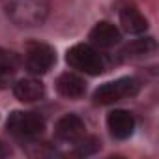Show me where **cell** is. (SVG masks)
<instances>
[{
  "mask_svg": "<svg viewBox=\"0 0 159 159\" xmlns=\"http://www.w3.org/2000/svg\"><path fill=\"white\" fill-rule=\"evenodd\" d=\"M4 11L15 26H39L49 15L47 0H4Z\"/></svg>",
  "mask_w": 159,
  "mask_h": 159,
  "instance_id": "cell-1",
  "label": "cell"
},
{
  "mask_svg": "<svg viewBox=\"0 0 159 159\" xmlns=\"http://www.w3.org/2000/svg\"><path fill=\"white\" fill-rule=\"evenodd\" d=\"M66 60H67V64L73 69H79V71L88 73V75H98V73H101L105 69V64H103L101 54L94 47H90L86 43L73 45L67 51Z\"/></svg>",
  "mask_w": 159,
  "mask_h": 159,
  "instance_id": "cell-2",
  "label": "cell"
},
{
  "mask_svg": "<svg viewBox=\"0 0 159 159\" xmlns=\"http://www.w3.org/2000/svg\"><path fill=\"white\" fill-rule=\"evenodd\" d=\"M139 88H140V84H139L137 79H133V77H122V79H116V81L101 84L94 92V101L101 103V105H109V103L120 101L124 98L135 96L139 92Z\"/></svg>",
  "mask_w": 159,
  "mask_h": 159,
  "instance_id": "cell-3",
  "label": "cell"
},
{
  "mask_svg": "<svg viewBox=\"0 0 159 159\" xmlns=\"http://www.w3.org/2000/svg\"><path fill=\"white\" fill-rule=\"evenodd\" d=\"M8 131L17 137V139H34L41 135L45 122L39 114L36 112H25V111H15L8 116L6 120Z\"/></svg>",
  "mask_w": 159,
  "mask_h": 159,
  "instance_id": "cell-4",
  "label": "cell"
},
{
  "mask_svg": "<svg viewBox=\"0 0 159 159\" xmlns=\"http://www.w3.org/2000/svg\"><path fill=\"white\" fill-rule=\"evenodd\" d=\"M25 60H26L28 71H32V73H36V75H43V73H47V71L54 66V62H56V52H54V49H52L51 45L34 41V43H28Z\"/></svg>",
  "mask_w": 159,
  "mask_h": 159,
  "instance_id": "cell-5",
  "label": "cell"
},
{
  "mask_svg": "<svg viewBox=\"0 0 159 159\" xmlns=\"http://www.w3.org/2000/svg\"><path fill=\"white\" fill-rule=\"evenodd\" d=\"M84 131H86V125H84V122L79 118L77 114H66L54 125V135L60 140H64V142L79 140L84 135Z\"/></svg>",
  "mask_w": 159,
  "mask_h": 159,
  "instance_id": "cell-6",
  "label": "cell"
},
{
  "mask_svg": "<svg viewBox=\"0 0 159 159\" xmlns=\"http://www.w3.org/2000/svg\"><path fill=\"white\" fill-rule=\"evenodd\" d=\"M107 125H109V131L114 139H129L135 131V118L131 112L124 111V109H118V111H112L107 118Z\"/></svg>",
  "mask_w": 159,
  "mask_h": 159,
  "instance_id": "cell-7",
  "label": "cell"
},
{
  "mask_svg": "<svg viewBox=\"0 0 159 159\" xmlns=\"http://www.w3.org/2000/svg\"><path fill=\"white\" fill-rule=\"evenodd\" d=\"M13 94L23 103H34L45 96V86L38 79H21L13 84Z\"/></svg>",
  "mask_w": 159,
  "mask_h": 159,
  "instance_id": "cell-8",
  "label": "cell"
},
{
  "mask_svg": "<svg viewBox=\"0 0 159 159\" xmlns=\"http://www.w3.org/2000/svg\"><path fill=\"white\" fill-rule=\"evenodd\" d=\"M90 39H92L96 45H99V47H103V49H109V47H114V45L120 41V30H118L112 23L101 21V23H98V25L92 28Z\"/></svg>",
  "mask_w": 159,
  "mask_h": 159,
  "instance_id": "cell-9",
  "label": "cell"
},
{
  "mask_svg": "<svg viewBox=\"0 0 159 159\" xmlns=\"http://www.w3.org/2000/svg\"><path fill=\"white\" fill-rule=\"evenodd\" d=\"M56 90H58L60 96L73 99V98L84 96L86 86H84V81L79 75H75V73H62L56 79Z\"/></svg>",
  "mask_w": 159,
  "mask_h": 159,
  "instance_id": "cell-10",
  "label": "cell"
},
{
  "mask_svg": "<svg viewBox=\"0 0 159 159\" xmlns=\"http://www.w3.org/2000/svg\"><path fill=\"white\" fill-rule=\"evenodd\" d=\"M120 25L127 34H142L148 28V21L135 6H125L120 10Z\"/></svg>",
  "mask_w": 159,
  "mask_h": 159,
  "instance_id": "cell-11",
  "label": "cell"
},
{
  "mask_svg": "<svg viewBox=\"0 0 159 159\" xmlns=\"http://www.w3.org/2000/svg\"><path fill=\"white\" fill-rule=\"evenodd\" d=\"M155 45L153 41L148 38V39H139V41H133L131 45H127L124 51H122V56L124 58H133V56H142L146 54L148 51H152Z\"/></svg>",
  "mask_w": 159,
  "mask_h": 159,
  "instance_id": "cell-12",
  "label": "cell"
},
{
  "mask_svg": "<svg viewBox=\"0 0 159 159\" xmlns=\"http://www.w3.org/2000/svg\"><path fill=\"white\" fill-rule=\"evenodd\" d=\"M75 144V152L79 153V155H90V153H94L98 148H99V142L96 140V139H92V137H81L79 140H75L73 142Z\"/></svg>",
  "mask_w": 159,
  "mask_h": 159,
  "instance_id": "cell-13",
  "label": "cell"
},
{
  "mask_svg": "<svg viewBox=\"0 0 159 159\" xmlns=\"http://www.w3.org/2000/svg\"><path fill=\"white\" fill-rule=\"evenodd\" d=\"M19 60L13 52L10 51H2L0 49V69H10V71H15Z\"/></svg>",
  "mask_w": 159,
  "mask_h": 159,
  "instance_id": "cell-14",
  "label": "cell"
},
{
  "mask_svg": "<svg viewBox=\"0 0 159 159\" xmlns=\"http://www.w3.org/2000/svg\"><path fill=\"white\" fill-rule=\"evenodd\" d=\"M4 153V150H2V144H0V155H2Z\"/></svg>",
  "mask_w": 159,
  "mask_h": 159,
  "instance_id": "cell-15",
  "label": "cell"
}]
</instances>
